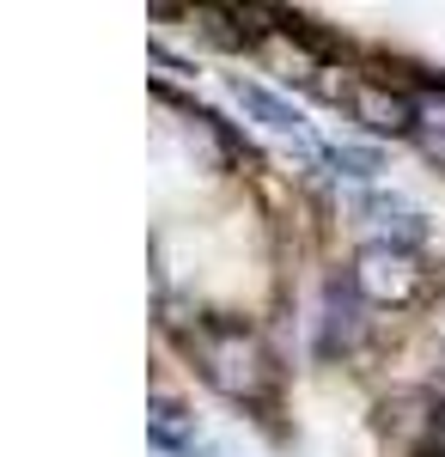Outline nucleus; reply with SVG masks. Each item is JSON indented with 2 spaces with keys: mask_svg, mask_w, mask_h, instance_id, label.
<instances>
[{
  "mask_svg": "<svg viewBox=\"0 0 445 457\" xmlns=\"http://www.w3.org/2000/svg\"><path fill=\"white\" fill-rule=\"evenodd\" d=\"M348 116L373 135H421V104L397 86H378V79H354L348 86Z\"/></svg>",
  "mask_w": 445,
  "mask_h": 457,
  "instance_id": "7ed1b4c3",
  "label": "nucleus"
},
{
  "mask_svg": "<svg viewBox=\"0 0 445 457\" xmlns=\"http://www.w3.org/2000/svg\"><path fill=\"white\" fill-rule=\"evenodd\" d=\"M147 439H153L159 452H172V457H189L196 452V415H183V403H172V396H153Z\"/></svg>",
  "mask_w": 445,
  "mask_h": 457,
  "instance_id": "423d86ee",
  "label": "nucleus"
},
{
  "mask_svg": "<svg viewBox=\"0 0 445 457\" xmlns=\"http://www.w3.org/2000/svg\"><path fill=\"white\" fill-rule=\"evenodd\" d=\"M366 299H360V287L354 281H336L323 287V353H354L366 342Z\"/></svg>",
  "mask_w": 445,
  "mask_h": 457,
  "instance_id": "20e7f679",
  "label": "nucleus"
},
{
  "mask_svg": "<svg viewBox=\"0 0 445 457\" xmlns=\"http://www.w3.org/2000/svg\"><path fill=\"white\" fill-rule=\"evenodd\" d=\"M323 165H330V171L336 177H348V183H373L378 171H384V153H378V146H323Z\"/></svg>",
  "mask_w": 445,
  "mask_h": 457,
  "instance_id": "0eeeda50",
  "label": "nucleus"
},
{
  "mask_svg": "<svg viewBox=\"0 0 445 457\" xmlns=\"http://www.w3.org/2000/svg\"><path fill=\"white\" fill-rule=\"evenodd\" d=\"M348 281L360 287L366 305H415V299L427 293V269L397 245H366L360 256H354Z\"/></svg>",
  "mask_w": 445,
  "mask_h": 457,
  "instance_id": "f03ea898",
  "label": "nucleus"
},
{
  "mask_svg": "<svg viewBox=\"0 0 445 457\" xmlns=\"http://www.w3.org/2000/svg\"><path fill=\"white\" fill-rule=\"evenodd\" d=\"M440 336H445V312H440Z\"/></svg>",
  "mask_w": 445,
  "mask_h": 457,
  "instance_id": "6e6552de",
  "label": "nucleus"
},
{
  "mask_svg": "<svg viewBox=\"0 0 445 457\" xmlns=\"http://www.w3.org/2000/svg\"><path fill=\"white\" fill-rule=\"evenodd\" d=\"M183 353L196 360L207 385L220 396H232L244 409H269L274 403V385H281V366H274L269 342L244 323V317H202L189 329H177Z\"/></svg>",
  "mask_w": 445,
  "mask_h": 457,
  "instance_id": "f257e3e1",
  "label": "nucleus"
},
{
  "mask_svg": "<svg viewBox=\"0 0 445 457\" xmlns=\"http://www.w3.org/2000/svg\"><path fill=\"white\" fill-rule=\"evenodd\" d=\"M232 98H239V110L250 116V122H263L269 135H306V116L287 104L281 92H269V86H256V79H232Z\"/></svg>",
  "mask_w": 445,
  "mask_h": 457,
  "instance_id": "39448f33",
  "label": "nucleus"
}]
</instances>
